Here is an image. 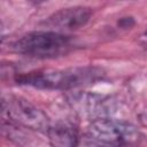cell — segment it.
I'll return each instance as SVG.
<instances>
[{
  "mask_svg": "<svg viewBox=\"0 0 147 147\" xmlns=\"http://www.w3.org/2000/svg\"><path fill=\"white\" fill-rule=\"evenodd\" d=\"M87 136L101 146L124 147L137 142L140 134L136 126L107 117L92 121L87 127Z\"/></svg>",
  "mask_w": 147,
  "mask_h": 147,
  "instance_id": "cell-3",
  "label": "cell"
},
{
  "mask_svg": "<svg viewBox=\"0 0 147 147\" xmlns=\"http://www.w3.org/2000/svg\"><path fill=\"white\" fill-rule=\"evenodd\" d=\"M68 102L78 115L91 121L107 118L114 108V102L110 98L86 92L70 94Z\"/></svg>",
  "mask_w": 147,
  "mask_h": 147,
  "instance_id": "cell-5",
  "label": "cell"
},
{
  "mask_svg": "<svg viewBox=\"0 0 147 147\" xmlns=\"http://www.w3.org/2000/svg\"><path fill=\"white\" fill-rule=\"evenodd\" d=\"M47 137L52 147H77L79 142L77 130L68 123H57L48 127Z\"/></svg>",
  "mask_w": 147,
  "mask_h": 147,
  "instance_id": "cell-7",
  "label": "cell"
},
{
  "mask_svg": "<svg viewBox=\"0 0 147 147\" xmlns=\"http://www.w3.org/2000/svg\"><path fill=\"white\" fill-rule=\"evenodd\" d=\"M93 147H108V146H101V145H98V144H95V145H93Z\"/></svg>",
  "mask_w": 147,
  "mask_h": 147,
  "instance_id": "cell-9",
  "label": "cell"
},
{
  "mask_svg": "<svg viewBox=\"0 0 147 147\" xmlns=\"http://www.w3.org/2000/svg\"><path fill=\"white\" fill-rule=\"evenodd\" d=\"M103 72L95 67H75L56 70H39L20 75L18 84L42 90H70L93 84L101 79Z\"/></svg>",
  "mask_w": 147,
  "mask_h": 147,
  "instance_id": "cell-1",
  "label": "cell"
},
{
  "mask_svg": "<svg viewBox=\"0 0 147 147\" xmlns=\"http://www.w3.org/2000/svg\"><path fill=\"white\" fill-rule=\"evenodd\" d=\"M91 15L92 10L88 7H68L52 14L45 24L55 30H77L90 21Z\"/></svg>",
  "mask_w": 147,
  "mask_h": 147,
  "instance_id": "cell-6",
  "label": "cell"
},
{
  "mask_svg": "<svg viewBox=\"0 0 147 147\" xmlns=\"http://www.w3.org/2000/svg\"><path fill=\"white\" fill-rule=\"evenodd\" d=\"M72 46V39L61 32L34 31L14 41L13 49L29 57L53 59L67 54Z\"/></svg>",
  "mask_w": 147,
  "mask_h": 147,
  "instance_id": "cell-2",
  "label": "cell"
},
{
  "mask_svg": "<svg viewBox=\"0 0 147 147\" xmlns=\"http://www.w3.org/2000/svg\"><path fill=\"white\" fill-rule=\"evenodd\" d=\"M2 117L9 123L36 131H47L48 116L34 105L20 96H8L2 100Z\"/></svg>",
  "mask_w": 147,
  "mask_h": 147,
  "instance_id": "cell-4",
  "label": "cell"
},
{
  "mask_svg": "<svg viewBox=\"0 0 147 147\" xmlns=\"http://www.w3.org/2000/svg\"><path fill=\"white\" fill-rule=\"evenodd\" d=\"M142 40L145 41V44L147 45V30H146V32L144 33V36H142Z\"/></svg>",
  "mask_w": 147,
  "mask_h": 147,
  "instance_id": "cell-8",
  "label": "cell"
}]
</instances>
